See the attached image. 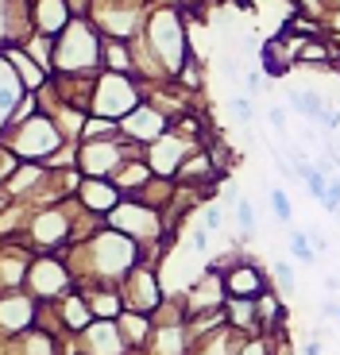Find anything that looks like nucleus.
<instances>
[{"mask_svg":"<svg viewBox=\"0 0 340 355\" xmlns=\"http://www.w3.org/2000/svg\"><path fill=\"white\" fill-rule=\"evenodd\" d=\"M290 105H294L298 112H305L309 120H325V116H329V112H325V105H321V101H317V97H309V93H290Z\"/></svg>","mask_w":340,"mask_h":355,"instance_id":"f257e3e1","label":"nucleus"},{"mask_svg":"<svg viewBox=\"0 0 340 355\" xmlns=\"http://www.w3.org/2000/svg\"><path fill=\"white\" fill-rule=\"evenodd\" d=\"M260 290V275H255V266H244V270H236L232 275V293H255Z\"/></svg>","mask_w":340,"mask_h":355,"instance_id":"f03ea898","label":"nucleus"},{"mask_svg":"<svg viewBox=\"0 0 340 355\" xmlns=\"http://www.w3.org/2000/svg\"><path fill=\"white\" fill-rule=\"evenodd\" d=\"M271 205H275V213L282 224H290V197L282 193V189H271Z\"/></svg>","mask_w":340,"mask_h":355,"instance_id":"7ed1b4c3","label":"nucleus"},{"mask_svg":"<svg viewBox=\"0 0 340 355\" xmlns=\"http://www.w3.org/2000/svg\"><path fill=\"white\" fill-rule=\"evenodd\" d=\"M290 251H294V259H302V263H314V251L305 248L302 232H294V236H290Z\"/></svg>","mask_w":340,"mask_h":355,"instance_id":"20e7f679","label":"nucleus"},{"mask_svg":"<svg viewBox=\"0 0 340 355\" xmlns=\"http://www.w3.org/2000/svg\"><path fill=\"white\" fill-rule=\"evenodd\" d=\"M275 278L287 293H294V270H290V263H275Z\"/></svg>","mask_w":340,"mask_h":355,"instance_id":"39448f33","label":"nucleus"},{"mask_svg":"<svg viewBox=\"0 0 340 355\" xmlns=\"http://www.w3.org/2000/svg\"><path fill=\"white\" fill-rule=\"evenodd\" d=\"M236 220H240V228H255V209L248 201H240L236 205Z\"/></svg>","mask_w":340,"mask_h":355,"instance_id":"423d86ee","label":"nucleus"},{"mask_svg":"<svg viewBox=\"0 0 340 355\" xmlns=\"http://www.w3.org/2000/svg\"><path fill=\"white\" fill-rule=\"evenodd\" d=\"M16 97H19V93H16V78H12V70H8V97H4V116L12 112V105H16Z\"/></svg>","mask_w":340,"mask_h":355,"instance_id":"0eeeda50","label":"nucleus"},{"mask_svg":"<svg viewBox=\"0 0 340 355\" xmlns=\"http://www.w3.org/2000/svg\"><path fill=\"white\" fill-rule=\"evenodd\" d=\"M232 112L240 116V120H248V116H251V105H248V101L240 97V101H232Z\"/></svg>","mask_w":340,"mask_h":355,"instance_id":"6e6552de","label":"nucleus"},{"mask_svg":"<svg viewBox=\"0 0 340 355\" xmlns=\"http://www.w3.org/2000/svg\"><path fill=\"white\" fill-rule=\"evenodd\" d=\"M267 120L278 128V132H282V124H287V120H282V108H271V112H267Z\"/></svg>","mask_w":340,"mask_h":355,"instance_id":"1a4fd4ad","label":"nucleus"},{"mask_svg":"<svg viewBox=\"0 0 340 355\" xmlns=\"http://www.w3.org/2000/svg\"><path fill=\"white\" fill-rule=\"evenodd\" d=\"M205 228H221V213H205Z\"/></svg>","mask_w":340,"mask_h":355,"instance_id":"9d476101","label":"nucleus"}]
</instances>
